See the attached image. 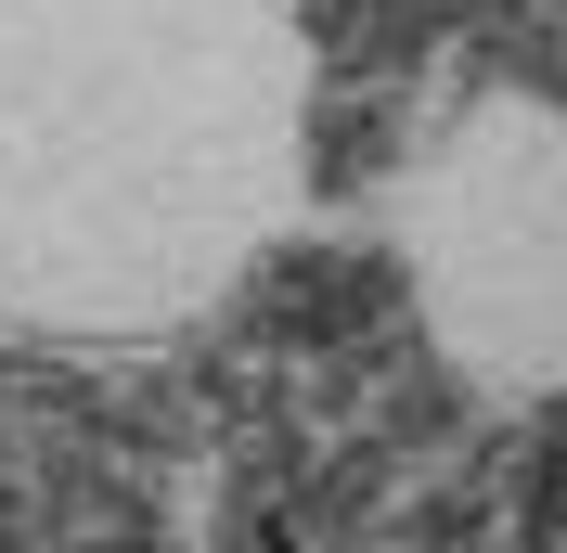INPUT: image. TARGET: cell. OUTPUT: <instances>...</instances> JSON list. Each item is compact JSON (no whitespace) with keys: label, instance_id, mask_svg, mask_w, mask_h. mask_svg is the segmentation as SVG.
Instances as JSON below:
<instances>
[{"label":"cell","instance_id":"obj_1","mask_svg":"<svg viewBox=\"0 0 567 553\" xmlns=\"http://www.w3.org/2000/svg\"><path fill=\"white\" fill-rule=\"evenodd\" d=\"M310 194L297 0H0V322H207Z\"/></svg>","mask_w":567,"mask_h":553}]
</instances>
